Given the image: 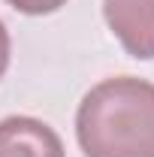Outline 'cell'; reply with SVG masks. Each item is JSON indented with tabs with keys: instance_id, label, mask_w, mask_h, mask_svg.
Here are the masks:
<instances>
[{
	"instance_id": "cell-1",
	"label": "cell",
	"mask_w": 154,
	"mask_h": 157,
	"mask_svg": "<svg viewBox=\"0 0 154 157\" xmlns=\"http://www.w3.org/2000/svg\"><path fill=\"white\" fill-rule=\"evenodd\" d=\"M85 157H154V85L115 76L94 85L76 112Z\"/></svg>"
},
{
	"instance_id": "cell-3",
	"label": "cell",
	"mask_w": 154,
	"mask_h": 157,
	"mask_svg": "<svg viewBox=\"0 0 154 157\" xmlns=\"http://www.w3.org/2000/svg\"><path fill=\"white\" fill-rule=\"evenodd\" d=\"M0 157H67V151L45 121L12 115L0 121Z\"/></svg>"
},
{
	"instance_id": "cell-5",
	"label": "cell",
	"mask_w": 154,
	"mask_h": 157,
	"mask_svg": "<svg viewBox=\"0 0 154 157\" xmlns=\"http://www.w3.org/2000/svg\"><path fill=\"white\" fill-rule=\"evenodd\" d=\"M9 52H12V42H9V30H6V24L0 21V78L6 76V70H9Z\"/></svg>"
},
{
	"instance_id": "cell-4",
	"label": "cell",
	"mask_w": 154,
	"mask_h": 157,
	"mask_svg": "<svg viewBox=\"0 0 154 157\" xmlns=\"http://www.w3.org/2000/svg\"><path fill=\"white\" fill-rule=\"evenodd\" d=\"M6 3L24 15H52L60 6H67V0H6Z\"/></svg>"
},
{
	"instance_id": "cell-2",
	"label": "cell",
	"mask_w": 154,
	"mask_h": 157,
	"mask_svg": "<svg viewBox=\"0 0 154 157\" xmlns=\"http://www.w3.org/2000/svg\"><path fill=\"white\" fill-rule=\"evenodd\" d=\"M103 18L130 58L154 60V0H103Z\"/></svg>"
}]
</instances>
